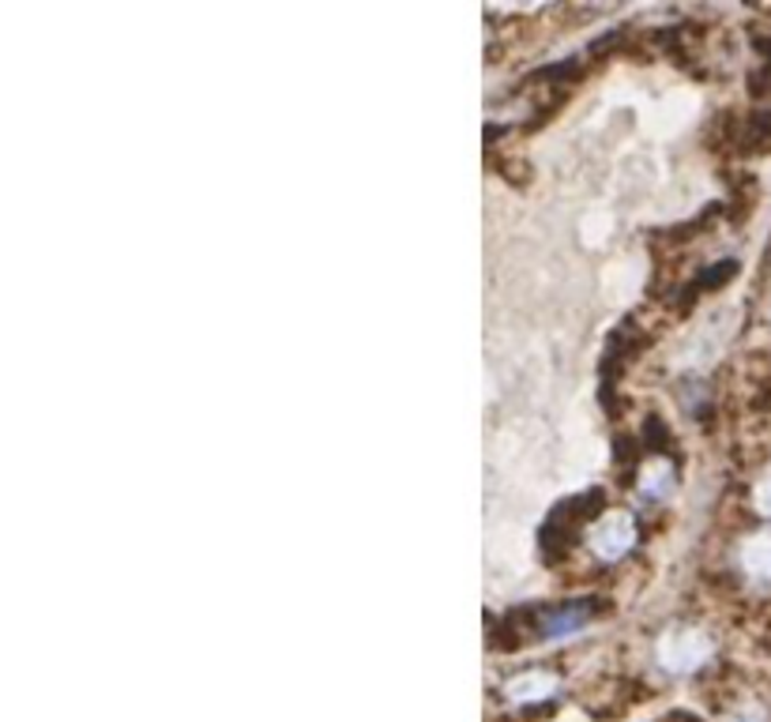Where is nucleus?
I'll return each instance as SVG.
<instances>
[{
  "instance_id": "1",
  "label": "nucleus",
  "mask_w": 771,
  "mask_h": 722,
  "mask_svg": "<svg viewBox=\"0 0 771 722\" xmlns=\"http://www.w3.org/2000/svg\"><path fill=\"white\" fill-rule=\"evenodd\" d=\"M636 546V519L633 512H610L592 527V549L603 560H621Z\"/></svg>"
},
{
  "instance_id": "2",
  "label": "nucleus",
  "mask_w": 771,
  "mask_h": 722,
  "mask_svg": "<svg viewBox=\"0 0 771 722\" xmlns=\"http://www.w3.org/2000/svg\"><path fill=\"white\" fill-rule=\"evenodd\" d=\"M708 651H711V643L703 640L700 632H692V629H678V632H666L662 636V643H659V662L666 670H697L703 659H708Z\"/></svg>"
},
{
  "instance_id": "3",
  "label": "nucleus",
  "mask_w": 771,
  "mask_h": 722,
  "mask_svg": "<svg viewBox=\"0 0 771 722\" xmlns=\"http://www.w3.org/2000/svg\"><path fill=\"white\" fill-rule=\"evenodd\" d=\"M504 697L512 704H542V700H554L557 697V678L546 670H527V673H516V678L504 685Z\"/></svg>"
},
{
  "instance_id": "4",
  "label": "nucleus",
  "mask_w": 771,
  "mask_h": 722,
  "mask_svg": "<svg viewBox=\"0 0 771 722\" xmlns=\"http://www.w3.org/2000/svg\"><path fill=\"white\" fill-rule=\"evenodd\" d=\"M587 621H592V610H587L584 602H568V606H561V610L546 613V621H542V636H568V632H579Z\"/></svg>"
},
{
  "instance_id": "5",
  "label": "nucleus",
  "mask_w": 771,
  "mask_h": 722,
  "mask_svg": "<svg viewBox=\"0 0 771 722\" xmlns=\"http://www.w3.org/2000/svg\"><path fill=\"white\" fill-rule=\"evenodd\" d=\"M741 565H746V573L760 579V584H771V535L749 538V546L741 549Z\"/></svg>"
},
{
  "instance_id": "6",
  "label": "nucleus",
  "mask_w": 771,
  "mask_h": 722,
  "mask_svg": "<svg viewBox=\"0 0 771 722\" xmlns=\"http://www.w3.org/2000/svg\"><path fill=\"white\" fill-rule=\"evenodd\" d=\"M666 489H670V467L659 460V463H651V471L640 474V493H644V497H651V501H659Z\"/></svg>"
},
{
  "instance_id": "7",
  "label": "nucleus",
  "mask_w": 771,
  "mask_h": 722,
  "mask_svg": "<svg viewBox=\"0 0 771 722\" xmlns=\"http://www.w3.org/2000/svg\"><path fill=\"white\" fill-rule=\"evenodd\" d=\"M757 505H760L764 516H771V482H764V486L757 489Z\"/></svg>"
}]
</instances>
